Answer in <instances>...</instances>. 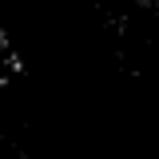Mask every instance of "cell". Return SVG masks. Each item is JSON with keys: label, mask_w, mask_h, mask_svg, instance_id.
Masks as SVG:
<instances>
[{"label": "cell", "mask_w": 159, "mask_h": 159, "mask_svg": "<svg viewBox=\"0 0 159 159\" xmlns=\"http://www.w3.org/2000/svg\"><path fill=\"white\" fill-rule=\"evenodd\" d=\"M16 72V56H12V44L4 36V28H0V88L8 84V76Z\"/></svg>", "instance_id": "1"}]
</instances>
